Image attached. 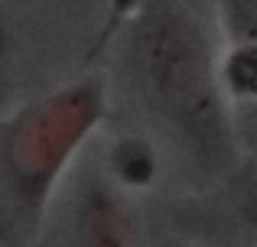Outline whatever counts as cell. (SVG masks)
<instances>
[{"mask_svg": "<svg viewBox=\"0 0 257 247\" xmlns=\"http://www.w3.org/2000/svg\"><path fill=\"white\" fill-rule=\"evenodd\" d=\"M26 49H23V7L0 0V114L17 111L26 91Z\"/></svg>", "mask_w": 257, "mask_h": 247, "instance_id": "4", "label": "cell"}, {"mask_svg": "<svg viewBox=\"0 0 257 247\" xmlns=\"http://www.w3.org/2000/svg\"><path fill=\"white\" fill-rule=\"evenodd\" d=\"M234 39H257V0H221Z\"/></svg>", "mask_w": 257, "mask_h": 247, "instance_id": "7", "label": "cell"}, {"mask_svg": "<svg viewBox=\"0 0 257 247\" xmlns=\"http://www.w3.org/2000/svg\"><path fill=\"white\" fill-rule=\"evenodd\" d=\"M107 114V78L85 75L7 114L0 166L20 205L43 208L56 179Z\"/></svg>", "mask_w": 257, "mask_h": 247, "instance_id": "2", "label": "cell"}, {"mask_svg": "<svg viewBox=\"0 0 257 247\" xmlns=\"http://www.w3.org/2000/svg\"><path fill=\"white\" fill-rule=\"evenodd\" d=\"M75 247H134L131 221L111 189L94 185L85 192L75 215Z\"/></svg>", "mask_w": 257, "mask_h": 247, "instance_id": "3", "label": "cell"}, {"mask_svg": "<svg viewBox=\"0 0 257 247\" xmlns=\"http://www.w3.org/2000/svg\"><path fill=\"white\" fill-rule=\"evenodd\" d=\"M124 10V69L153 124L205 166L231 156L225 85L186 0H114Z\"/></svg>", "mask_w": 257, "mask_h": 247, "instance_id": "1", "label": "cell"}, {"mask_svg": "<svg viewBox=\"0 0 257 247\" xmlns=\"http://www.w3.org/2000/svg\"><path fill=\"white\" fill-rule=\"evenodd\" d=\"M160 172L157 146L144 137H120L111 146V176L120 185L131 189H147Z\"/></svg>", "mask_w": 257, "mask_h": 247, "instance_id": "5", "label": "cell"}, {"mask_svg": "<svg viewBox=\"0 0 257 247\" xmlns=\"http://www.w3.org/2000/svg\"><path fill=\"white\" fill-rule=\"evenodd\" d=\"M225 95L238 101H257V39H238L218 65Z\"/></svg>", "mask_w": 257, "mask_h": 247, "instance_id": "6", "label": "cell"}]
</instances>
